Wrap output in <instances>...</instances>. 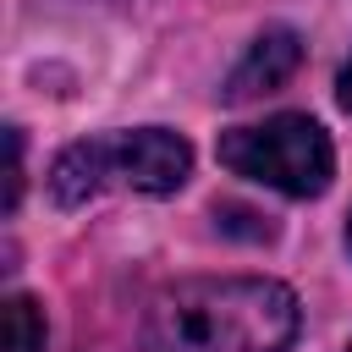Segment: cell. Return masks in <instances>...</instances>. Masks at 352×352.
I'll list each match as a JSON object with an SVG mask.
<instances>
[{"label": "cell", "instance_id": "5", "mask_svg": "<svg viewBox=\"0 0 352 352\" xmlns=\"http://www.w3.org/2000/svg\"><path fill=\"white\" fill-rule=\"evenodd\" d=\"M6 352H44V319L33 297H6Z\"/></svg>", "mask_w": 352, "mask_h": 352}, {"label": "cell", "instance_id": "8", "mask_svg": "<svg viewBox=\"0 0 352 352\" xmlns=\"http://www.w3.org/2000/svg\"><path fill=\"white\" fill-rule=\"evenodd\" d=\"M336 99H341V110L352 116V60H346V72H341V82H336Z\"/></svg>", "mask_w": 352, "mask_h": 352}, {"label": "cell", "instance_id": "1", "mask_svg": "<svg viewBox=\"0 0 352 352\" xmlns=\"http://www.w3.org/2000/svg\"><path fill=\"white\" fill-rule=\"evenodd\" d=\"M297 341V297L264 275H198L165 286L143 308L148 352H286Z\"/></svg>", "mask_w": 352, "mask_h": 352}, {"label": "cell", "instance_id": "9", "mask_svg": "<svg viewBox=\"0 0 352 352\" xmlns=\"http://www.w3.org/2000/svg\"><path fill=\"white\" fill-rule=\"evenodd\" d=\"M346 248H352V220H346Z\"/></svg>", "mask_w": 352, "mask_h": 352}, {"label": "cell", "instance_id": "3", "mask_svg": "<svg viewBox=\"0 0 352 352\" xmlns=\"http://www.w3.org/2000/svg\"><path fill=\"white\" fill-rule=\"evenodd\" d=\"M220 165L264 182L286 198H319L336 176V148L319 121L308 116H270L258 126H231L220 132Z\"/></svg>", "mask_w": 352, "mask_h": 352}, {"label": "cell", "instance_id": "2", "mask_svg": "<svg viewBox=\"0 0 352 352\" xmlns=\"http://www.w3.org/2000/svg\"><path fill=\"white\" fill-rule=\"evenodd\" d=\"M192 170V148L182 132H165V126H138V132H110V138H88V143H72L55 170H50V192L60 209L72 204H88L99 187H132V192H176Z\"/></svg>", "mask_w": 352, "mask_h": 352}, {"label": "cell", "instance_id": "6", "mask_svg": "<svg viewBox=\"0 0 352 352\" xmlns=\"http://www.w3.org/2000/svg\"><path fill=\"white\" fill-rule=\"evenodd\" d=\"M214 220H220V231H236V236H248V242H270V236H275L270 214H253V209H242V204H214Z\"/></svg>", "mask_w": 352, "mask_h": 352}, {"label": "cell", "instance_id": "7", "mask_svg": "<svg viewBox=\"0 0 352 352\" xmlns=\"http://www.w3.org/2000/svg\"><path fill=\"white\" fill-rule=\"evenodd\" d=\"M6 148H11V170H6V214H11L16 198H22V132H16V126L6 132Z\"/></svg>", "mask_w": 352, "mask_h": 352}, {"label": "cell", "instance_id": "4", "mask_svg": "<svg viewBox=\"0 0 352 352\" xmlns=\"http://www.w3.org/2000/svg\"><path fill=\"white\" fill-rule=\"evenodd\" d=\"M297 66H302V38H297L292 28H270V33L253 38V50L242 55V66L226 77L220 99H226V104H248V99H258V94H275Z\"/></svg>", "mask_w": 352, "mask_h": 352}]
</instances>
